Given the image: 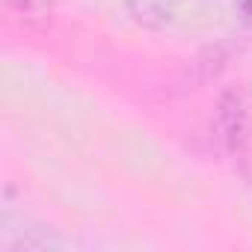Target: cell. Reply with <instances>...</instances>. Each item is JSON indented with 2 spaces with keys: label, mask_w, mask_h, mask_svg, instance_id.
<instances>
[{
  "label": "cell",
  "mask_w": 252,
  "mask_h": 252,
  "mask_svg": "<svg viewBox=\"0 0 252 252\" xmlns=\"http://www.w3.org/2000/svg\"><path fill=\"white\" fill-rule=\"evenodd\" d=\"M234 6L240 9V15H243L246 21H252V0H234Z\"/></svg>",
  "instance_id": "cell-1"
}]
</instances>
